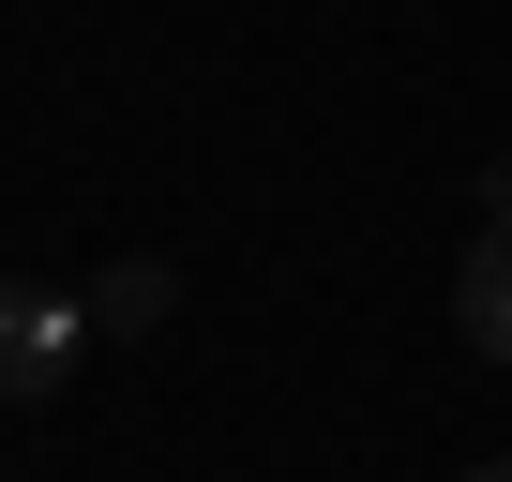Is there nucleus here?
I'll list each match as a JSON object with an SVG mask.
<instances>
[{"instance_id": "1", "label": "nucleus", "mask_w": 512, "mask_h": 482, "mask_svg": "<svg viewBox=\"0 0 512 482\" xmlns=\"http://www.w3.org/2000/svg\"><path fill=\"white\" fill-rule=\"evenodd\" d=\"M76 347H91V302L76 287H16V272H0V407H46L76 377Z\"/></svg>"}, {"instance_id": "2", "label": "nucleus", "mask_w": 512, "mask_h": 482, "mask_svg": "<svg viewBox=\"0 0 512 482\" xmlns=\"http://www.w3.org/2000/svg\"><path fill=\"white\" fill-rule=\"evenodd\" d=\"M452 332L512 377V226H482V241H467V272H452Z\"/></svg>"}, {"instance_id": "3", "label": "nucleus", "mask_w": 512, "mask_h": 482, "mask_svg": "<svg viewBox=\"0 0 512 482\" xmlns=\"http://www.w3.org/2000/svg\"><path fill=\"white\" fill-rule=\"evenodd\" d=\"M76 302H91V332H151V317L181 302V272H151V257H121V272H91Z\"/></svg>"}, {"instance_id": "4", "label": "nucleus", "mask_w": 512, "mask_h": 482, "mask_svg": "<svg viewBox=\"0 0 512 482\" xmlns=\"http://www.w3.org/2000/svg\"><path fill=\"white\" fill-rule=\"evenodd\" d=\"M467 482H512V467H467Z\"/></svg>"}]
</instances>
